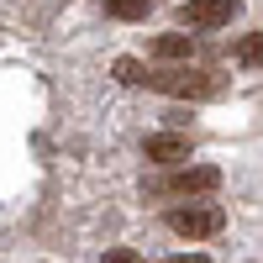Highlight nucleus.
I'll return each instance as SVG.
<instances>
[{
    "label": "nucleus",
    "instance_id": "nucleus-1",
    "mask_svg": "<svg viewBox=\"0 0 263 263\" xmlns=\"http://www.w3.org/2000/svg\"><path fill=\"white\" fill-rule=\"evenodd\" d=\"M142 84L158 90V95H174V100H211V95L227 90V74L195 69V63H174V69H147Z\"/></svg>",
    "mask_w": 263,
    "mask_h": 263
},
{
    "label": "nucleus",
    "instance_id": "nucleus-2",
    "mask_svg": "<svg viewBox=\"0 0 263 263\" xmlns=\"http://www.w3.org/2000/svg\"><path fill=\"white\" fill-rule=\"evenodd\" d=\"M211 190H221V168L216 163H179L174 174L142 184V195H153V200H200Z\"/></svg>",
    "mask_w": 263,
    "mask_h": 263
},
{
    "label": "nucleus",
    "instance_id": "nucleus-3",
    "mask_svg": "<svg viewBox=\"0 0 263 263\" xmlns=\"http://www.w3.org/2000/svg\"><path fill=\"white\" fill-rule=\"evenodd\" d=\"M163 227L174 237H190V242H205V237H216L227 227V211L221 205H211V200H190V205H174L163 216Z\"/></svg>",
    "mask_w": 263,
    "mask_h": 263
},
{
    "label": "nucleus",
    "instance_id": "nucleus-4",
    "mask_svg": "<svg viewBox=\"0 0 263 263\" xmlns=\"http://www.w3.org/2000/svg\"><path fill=\"white\" fill-rule=\"evenodd\" d=\"M237 11H242V0H184L174 11V21L190 32H216V27H232Z\"/></svg>",
    "mask_w": 263,
    "mask_h": 263
},
{
    "label": "nucleus",
    "instance_id": "nucleus-5",
    "mask_svg": "<svg viewBox=\"0 0 263 263\" xmlns=\"http://www.w3.org/2000/svg\"><path fill=\"white\" fill-rule=\"evenodd\" d=\"M142 153H147V163H158V168H179V163H190V137L184 132H153L142 142Z\"/></svg>",
    "mask_w": 263,
    "mask_h": 263
},
{
    "label": "nucleus",
    "instance_id": "nucleus-6",
    "mask_svg": "<svg viewBox=\"0 0 263 263\" xmlns=\"http://www.w3.org/2000/svg\"><path fill=\"white\" fill-rule=\"evenodd\" d=\"M195 53V32H163V37H153V58H163V63H184Z\"/></svg>",
    "mask_w": 263,
    "mask_h": 263
},
{
    "label": "nucleus",
    "instance_id": "nucleus-7",
    "mask_svg": "<svg viewBox=\"0 0 263 263\" xmlns=\"http://www.w3.org/2000/svg\"><path fill=\"white\" fill-rule=\"evenodd\" d=\"M232 58L242 63V69H263V32H248V37L232 48Z\"/></svg>",
    "mask_w": 263,
    "mask_h": 263
},
{
    "label": "nucleus",
    "instance_id": "nucleus-8",
    "mask_svg": "<svg viewBox=\"0 0 263 263\" xmlns=\"http://www.w3.org/2000/svg\"><path fill=\"white\" fill-rule=\"evenodd\" d=\"M153 11V0H105V16H116V21H147Z\"/></svg>",
    "mask_w": 263,
    "mask_h": 263
},
{
    "label": "nucleus",
    "instance_id": "nucleus-9",
    "mask_svg": "<svg viewBox=\"0 0 263 263\" xmlns=\"http://www.w3.org/2000/svg\"><path fill=\"white\" fill-rule=\"evenodd\" d=\"M142 74H147V69H142L137 58H116V79H121V84H142Z\"/></svg>",
    "mask_w": 263,
    "mask_h": 263
},
{
    "label": "nucleus",
    "instance_id": "nucleus-10",
    "mask_svg": "<svg viewBox=\"0 0 263 263\" xmlns=\"http://www.w3.org/2000/svg\"><path fill=\"white\" fill-rule=\"evenodd\" d=\"M105 263H147V258L132 253V248H111V253H105Z\"/></svg>",
    "mask_w": 263,
    "mask_h": 263
},
{
    "label": "nucleus",
    "instance_id": "nucleus-11",
    "mask_svg": "<svg viewBox=\"0 0 263 263\" xmlns=\"http://www.w3.org/2000/svg\"><path fill=\"white\" fill-rule=\"evenodd\" d=\"M168 263H211V258H205V253H174Z\"/></svg>",
    "mask_w": 263,
    "mask_h": 263
}]
</instances>
